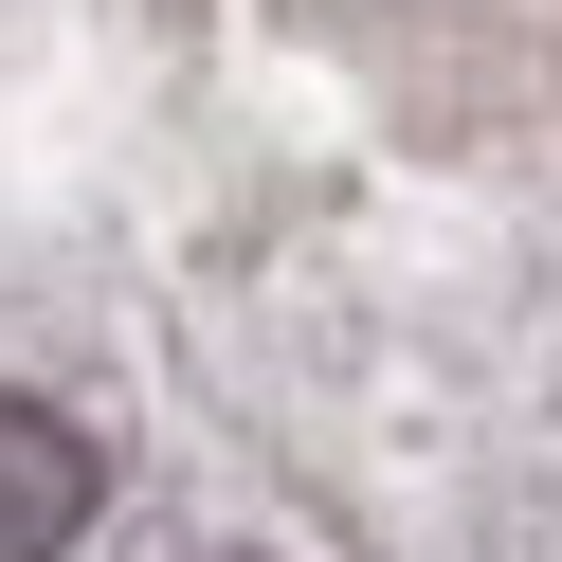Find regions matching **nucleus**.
I'll list each match as a JSON object with an SVG mask.
<instances>
[{"label": "nucleus", "instance_id": "1", "mask_svg": "<svg viewBox=\"0 0 562 562\" xmlns=\"http://www.w3.org/2000/svg\"><path fill=\"white\" fill-rule=\"evenodd\" d=\"M91 508H110V453H91L74 417L0 400V562H74V544H91Z\"/></svg>", "mask_w": 562, "mask_h": 562}]
</instances>
